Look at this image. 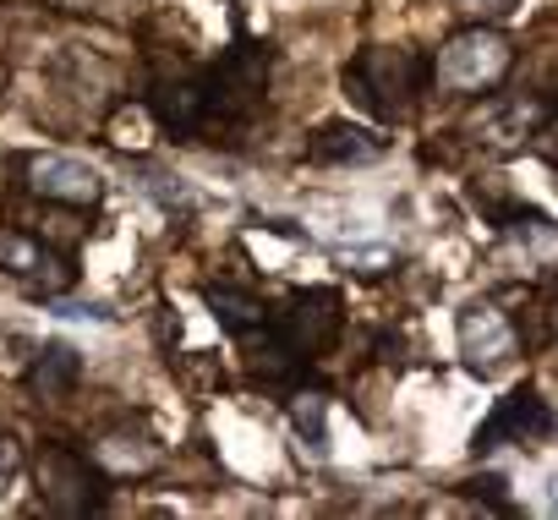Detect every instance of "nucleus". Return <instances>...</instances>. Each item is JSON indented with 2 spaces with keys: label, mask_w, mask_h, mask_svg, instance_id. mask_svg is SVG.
<instances>
[{
  "label": "nucleus",
  "mask_w": 558,
  "mask_h": 520,
  "mask_svg": "<svg viewBox=\"0 0 558 520\" xmlns=\"http://www.w3.org/2000/svg\"><path fill=\"white\" fill-rule=\"evenodd\" d=\"M422 88H427V56L400 50V45H367L345 66V94L378 121H405Z\"/></svg>",
  "instance_id": "obj_1"
},
{
  "label": "nucleus",
  "mask_w": 558,
  "mask_h": 520,
  "mask_svg": "<svg viewBox=\"0 0 558 520\" xmlns=\"http://www.w3.org/2000/svg\"><path fill=\"white\" fill-rule=\"evenodd\" d=\"M509 72H514V39H509L504 28H487V23L460 28V34L444 39L438 56L427 61V83L444 88V94H465V99L493 94Z\"/></svg>",
  "instance_id": "obj_2"
},
{
  "label": "nucleus",
  "mask_w": 558,
  "mask_h": 520,
  "mask_svg": "<svg viewBox=\"0 0 558 520\" xmlns=\"http://www.w3.org/2000/svg\"><path fill=\"white\" fill-rule=\"evenodd\" d=\"M268 45H235L219 66L203 72V105H208V137L214 132H235L268 94Z\"/></svg>",
  "instance_id": "obj_3"
},
{
  "label": "nucleus",
  "mask_w": 558,
  "mask_h": 520,
  "mask_svg": "<svg viewBox=\"0 0 558 520\" xmlns=\"http://www.w3.org/2000/svg\"><path fill=\"white\" fill-rule=\"evenodd\" d=\"M268 335L286 346L302 367L307 362H318V356H329L335 346H340V335H345V302H340V291H296L279 313H268Z\"/></svg>",
  "instance_id": "obj_4"
},
{
  "label": "nucleus",
  "mask_w": 558,
  "mask_h": 520,
  "mask_svg": "<svg viewBox=\"0 0 558 520\" xmlns=\"http://www.w3.org/2000/svg\"><path fill=\"white\" fill-rule=\"evenodd\" d=\"M34 476H39V504L50 515L77 520V515L105 509V471L66 444H45L39 460H34Z\"/></svg>",
  "instance_id": "obj_5"
},
{
  "label": "nucleus",
  "mask_w": 558,
  "mask_h": 520,
  "mask_svg": "<svg viewBox=\"0 0 558 520\" xmlns=\"http://www.w3.org/2000/svg\"><path fill=\"white\" fill-rule=\"evenodd\" d=\"M454 335H460V356L476 378H498L520 356V329L498 302H465Z\"/></svg>",
  "instance_id": "obj_6"
},
{
  "label": "nucleus",
  "mask_w": 558,
  "mask_h": 520,
  "mask_svg": "<svg viewBox=\"0 0 558 520\" xmlns=\"http://www.w3.org/2000/svg\"><path fill=\"white\" fill-rule=\"evenodd\" d=\"M23 176H28V192L56 208H99V197H105V176L72 154H28Z\"/></svg>",
  "instance_id": "obj_7"
},
{
  "label": "nucleus",
  "mask_w": 558,
  "mask_h": 520,
  "mask_svg": "<svg viewBox=\"0 0 558 520\" xmlns=\"http://www.w3.org/2000/svg\"><path fill=\"white\" fill-rule=\"evenodd\" d=\"M553 438V406L542 389H514L509 400L493 406V416L476 427V455L504 449V444H547Z\"/></svg>",
  "instance_id": "obj_8"
},
{
  "label": "nucleus",
  "mask_w": 558,
  "mask_h": 520,
  "mask_svg": "<svg viewBox=\"0 0 558 520\" xmlns=\"http://www.w3.org/2000/svg\"><path fill=\"white\" fill-rule=\"evenodd\" d=\"M0 275H12V280H23V286H34V291H61V286H72L66 257H61L50 241H39V235H28V230H7V225H0Z\"/></svg>",
  "instance_id": "obj_9"
},
{
  "label": "nucleus",
  "mask_w": 558,
  "mask_h": 520,
  "mask_svg": "<svg viewBox=\"0 0 558 520\" xmlns=\"http://www.w3.org/2000/svg\"><path fill=\"white\" fill-rule=\"evenodd\" d=\"M378 154H384V137L373 126H356V121H324L307 137L313 165H373Z\"/></svg>",
  "instance_id": "obj_10"
},
{
  "label": "nucleus",
  "mask_w": 558,
  "mask_h": 520,
  "mask_svg": "<svg viewBox=\"0 0 558 520\" xmlns=\"http://www.w3.org/2000/svg\"><path fill=\"white\" fill-rule=\"evenodd\" d=\"M88 460L105 471V476H148L165 465V449L154 438H132V433H110L88 449Z\"/></svg>",
  "instance_id": "obj_11"
},
{
  "label": "nucleus",
  "mask_w": 558,
  "mask_h": 520,
  "mask_svg": "<svg viewBox=\"0 0 558 520\" xmlns=\"http://www.w3.org/2000/svg\"><path fill=\"white\" fill-rule=\"evenodd\" d=\"M203 302L214 307V318H219V329H225L230 340H246V335H257V329L268 324L263 297H252V291H241V286H203Z\"/></svg>",
  "instance_id": "obj_12"
},
{
  "label": "nucleus",
  "mask_w": 558,
  "mask_h": 520,
  "mask_svg": "<svg viewBox=\"0 0 558 520\" xmlns=\"http://www.w3.org/2000/svg\"><path fill=\"white\" fill-rule=\"evenodd\" d=\"M536 121H547L542 110H531V105H509V99H493L487 105V116H476V132H482V143L487 148H525L531 143V132H536Z\"/></svg>",
  "instance_id": "obj_13"
},
{
  "label": "nucleus",
  "mask_w": 558,
  "mask_h": 520,
  "mask_svg": "<svg viewBox=\"0 0 558 520\" xmlns=\"http://www.w3.org/2000/svg\"><path fill=\"white\" fill-rule=\"evenodd\" d=\"M77 378H83V356H77L72 346H61V340H50V346L39 351V362L28 367V389H34L39 400H61V395H72Z\"/></svg>",
  "instance_id": "obj_14"
},
{
  "label": "nucleus",
  "mask_w": 558,
  "mask_h": 520,
  "mask_svg": "<svg viewBox=\"0 0 558 520\" xmlns=\"http://www.w3.org/2000/svg\"><path fill=\"white\" fill-rule=\"evenodd\" d=\"M291 427H296V438L324 460V455H329V395L296 389V395H291Z\"/></svg>",
  "instance_id": "obj_15"
},
{
  "label": "nucleus",
  "mask_w": 558,
  "mask_h": 520,
  "mask_svg": "<svg viewBox=\"0 0 558 520\" xmlns=\"http://www.w3.org/2000/svg\"><path fill=\"white\" fill-rule=\"evenodd\" d=\"M449 7H454L460 17H471V23H487V17H504L514 0H449Z\"/></svg>",
  "instance_id": "obj_16"
},
{
  "label": "nucleus",
  "mask_w": 558,
  "mask_h": 520,
  "mask_svg": "<svg viewBox=\"0 0 558 520\" xmlns=\"http://www.w3.org/2000/svg\"><path fill=\"white\" fill-rule=\"evenodd\" d=\"M17 465H23V449H17V438L0 427V493H7V482L17 476Z\"/></svg>",
  "instance_id": "obj_17"
},
{
  "label": "nucleus",
  "mask_w": 558,
  "mask_h": 520,
  "mask_svg": "<svg viewBox=\"0 0 558 520\" xmlns=\"http://www.w3.org/2000/svg\"><path fill=\"white\" fill-rule=\"evenodd\" d=\"M345 264H356L362 275H378L384 264H395V252L389 246H378V252H345Z\"/></svg>",
  "instance_id": "obj_18"
}]
</instances>
